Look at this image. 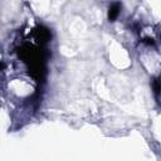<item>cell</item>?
<instances>
[{
	"instance_id": "cell-1",
	"label": "cell",
	"mask_w": 161,
	"mask_h": 161,
	"mask_svg": "<svg viewBox=\"0 0 161 161\" xmlns=\"http://www.w3.org/2000/svg\"><path fill=\"white\" fill-rule=\"evenodd\" d=\"M119 9H121L119 4H117V3H114V4H112L109 6V10H108V20L109 21H114L116 20V18L119 14Z\"/></svg>"
}]
</instances>
